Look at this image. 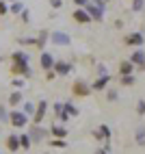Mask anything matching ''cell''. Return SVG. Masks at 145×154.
<instances>
[{"label": "cell", "instance_id": "37", "mask_svg": "<svg viewBox=\"0 0 145 154\" xmlns=\"http://www.w3.org/2000/svg\"><path fill=\"white\" fill-rule=\"evenodd\" d=\"M89 2H91V0H74V5H76L78 9H87Z\"/></svg>", "mask_w": 145, "mask_h": 154}, {"label": "cell", "instance_id": "13", "mask_svg": "<svg viewBox=\"0 0 145 154\" xmlns=\"http://www.w3.org/2000/svg\"><path fill=\"white\" fill-rule=\"evenodd\" d=\"M108 83H110V74L108 76H95V80L91 85V91H106Z\"/></svg>", "mask_w": 145, "mask_h": 154}, {"label": "cell", "instance_id": "3", "mask_svg": "<svg viewBox=\"0 0 145 154\" xmlns=\"http://www.w3.org/2000/svg\"><path fill=\"white\" fill-rule=\"evenodd\" d=\"M9 72H11V76H20V78H30V76H33L30 63H11Z\"/></svg>", "mask_w": 145, "mask_h": 154}, {"label": "cell", "instance_id": "26", "mask_svg": "<svg viewBox=\"0 0 145 154\" xmlns=\"http://www.w3.org/2000/svg\"><path fill=\"white\" fill-rule=\"evenodd\" d=\"M22 111L26 113L28 117H33V115H35V111H37V104H35V102H24V106H22Z\"/></svg>", "mask_w": 145, "mask_h": 154}, {"label": "cell", "instance_id": "32", "mask_svg": "<svg viewBox=\"0 0 145 154\" xmlns=\"http://www.w3.org/2000/svg\"><path fill=\"white\" fill-rule=\"evenodd\" d=\"M11 85H13L15 89H22V87L26 85V78H20V76H13V80H11Z\"/></svg>", "mask_w": 145, "mask_h": 154}, {"label": "cell", "instance_id": "43", "mask_svg": "<svg viewBox=\"0 0 145 154\" xmlns=\"http://www.w3.org/2000/svg\"><path fill=\"white\" fill-rule=\"evenodd\" d=\"M95 154H110V148H100L95 150Z\"/></svg>", "mask_w": 145, "mask_h": 154}, {"label": "cell", "instance_id": "12", "mask_svg": "<svg viewBox=\"0 0 145 154\" xmlns=\"http://www.w3.org/2000/svg\"><path fill=\"white\" fill-rule=\"evenodd\" d=\"M87 13L91 15V20H95V22H104V9H100L98 5H93V2H89L87 5Z\"/></svg>", "mask_w": 145, "mask_h": 154}, {"label": "cell", "instance_id": "6", "mask_svg": "<svg viewBox=\"0 0 145 154\" xmlns=\"http://www.w3.org/2000/svg\"><path fill=\"white\" fill-rule=\"evenodd\" d=\"M46 113H48V102H46V100H39V102H37V111H35V115L30 117V122H33L35 126H41Z\"/></svg>", "mask_w": 145, "mask_h": 154}, {"label": "cell", "instance_id": "45", "mask_svg": "<svg viewBox=\"0 0 145 154\" xmlns=\"http://www.w3.org/2000/svg\"><path fill=\"white\" fill-rule=\"evenodd\" d=\"M106 2H113V0H106Z\"/></svg>", "mask_w": 145, "mask_h": 154}, {"label": "cell", "instance_id": "7", "mask_svg": "<svg viewBox=\"0 0 145 154\" xmlns=\"http://www.w3.org/2000/svg\"><path fill=\"white\" fill-rule=\"evenodd\" d=\"M128 61H130L137 69H143V72H145V50H141V48H139V50H132Z\"/></svg>", "mask_w": 145, "mask_h": 154}, {"label": "cell", "instance_id": "28", "mask_svg": "<svg viewBox=\"0 0 145 154\" xmlns=\"http://www.w3.org/2000/svg\"><path fill=\"white\" fill-rule=\"evenodd\" d=\"M143 7H145V0H132V2H130V9H132L134 13L143 11Z\"/></svg>", "mask_w": 145, "mask_h": 154}, {"label": "cell", "instance_id": "19", "mask_svg": "<svg viewBox=\"0 0 145 154\" xmlns=\"http://www.w3.org/2000/svg\"><path fill=\"white\" fill-rule=\"evenodd\" d=\"M134 69H137V67H134V65L130 63V61L126 59V61H121V63H119V76H128V74H134Z\"/></svg>", "mask_w": 145, "mask_h": 154}, {"label": "cell", "instance_id": "29", "mask_svg": "<svg viewBox=\"0 0 145 154\" xmlns=\"http://www.w3.org/2000/svg\"><path fill=\"white\" fill-rule=\"evenodd\" d=\"M48 143H50L52 148H61V150H63V148H67V141H65V139H50Z\"/></svg>", "mask_w": 145, "mask_h": 154}, {"label": "cell", "instance_id": "34", "mask_svg": "<svg viewBox=\"0 0 145 154\" xmlns=\"http://www.w3.org/2000/svg\"><path fill=\"white\" fill-rule=\"evenodd\" d=\"M20 20H22L24 24H28V22H30V11H28V9H24V11L20 13Z\"/></svg>", "mask_w": 145, "mask_h": 154}, {"label": "cell", "instance_id": "4", "mask_svg": "<svg viewBox=\"0 0 145 154\" xmlns=\"http://www.w3.org/2000/svg\"><path fill=\"white\" fill-rule=\"evenodd\" d=\"M123 44H126V46H132V48H143L145 35H143V33H128V35H123Z\"/></svg>", "mask_w": 145, "mask_h": 154}, {"label": "cell", "instance_id": "10", "mask_svg": "<svg viewBox=\"0 0 145 154\" xmlns=\"http://www.w3.org/2000/svg\"><path fill=\"white\" fill-rule=\"evenodd\" d=\"M71 20H74L76 24H89V22H93L91 20V15L87 13V9H74V13H71Z\"/></svg>", "mask_w": 145, "mask_h": 154}, {"label": "cell", "instance_id": "33", "mask_svg": "<svg viewBox=\"0 0 145 154\" xmlns=\"http://www.w3.org/2000/svg\"><path fill=\"white\" fill-rule=\"evenodd\" d=\"M137 113L141 117L145 115V100H137Z\"/></svg>", "mask_w": 145, "mask_h": 154}, {"label": "cell", "instance_id": "21", "mask_svg": "<svg viewBox=\"0 0 145 154\" xmlns=\"http://www.w3.org/2000/svg\"><path fill=\"white\" fill-rule=\"evenodd\" d=\"M134 143L137 146H145V126H139L137 130H134Z\"/></svg>", "mask_w": 145, "mask_h": 154}, {"label": "cell", "instance_id": "9", "mask_svg": "<svg viewBox=\"0 0 145 154\" xmlns=\"http://www.w3.org/2000/svg\"><path fill=\"white\" fill-rule=\"evenodd\" d=\"M54 63H56V59H54L52 54H50V52H46V50L39 54V65H41V69H44V72L54 69Z\"/></svg>", "mask_w": 145, "mask_h": 154}, {"label": "cell", "instance_id": "11", "mask_svg": "<svg viewBox=\"0 0 145 154\" xmlns=\"http://www.w3.org/2000/svg\"><path fill=\"white\" fill-rule=\"evenodd\" d=\"M54 72H56V76H69L71 72H74V65H71L69 61H56Z\"/></svg>", "mask_w": 145, "mask_h": 154}, {"label": "cell", "instance_id": "8", "mask_svg": "<svg viewBox=\"0 0 145 154\" xmlns=\"http://www.w3.org/2000/svg\"><path fill=\"white\" fill-rule=\"evenodd\" d=\"M50 42L54 46H69L71 44V37L63 30H54V33H50Z\"/></svg>", "mask_w": 145, "mask_h": 154}, {"label": "cell", "instance_id": "22", "mask_svg": "<svg viewBox=\"0 0 145 154\" xmlns=\"http://www.w3.org/2000/svg\"><path fill=\"white\" fill-rule=\"evenodd\" d=\"M20 146H22V150H30V146H33V137H30V132L20 135Z\"/></svg>", "mask_w": 145, "mask_h": 154}, {"label": "cell", "instance_id": "1", "mask_svg": "<svg viewBox=\"0 0 145 154\" xmlns=\"http://www.w3.org/2000/svg\"><path fill=\"white\" fill-rule=\"evenodd\" d=\"M28 122H30V117L24 111H9V124L13 128H26Z\"/></svg>", "mask_w": 145, "mask_h": 154}, {"label": "cell", "instance_id": "42", "mask_svg": "<svg viewBox=\"0 0 145 154\" xmlns=\"http://www.w3.org/2000/svg\"><path fill=\"white\" fill-rule=\"evenodd\" d=\"M54 76H56V72H54V69H50V72H46V78H48V80H52Z\"/></svg>", "mask_w": 145, "mask_h": 154}, {"label": "cell", "instance_id": "2", "mask_svg": "<svg viewBox=\"0 0 145 154\" xmlns=\"http://www.w3.org/2000/svg\"><path fill=\"white\" fill-rule=\"evenodd\" d=\"M93 137H95V141H104L106 146L104 148H110V139H113V130L106 126V124H100L95 130H93Z\"/></svg>", "mask_w": 145, "mask_h": 154}, {"label": "cell", "instance_id": "16", "mask_svg": "<svg viewBox=\"0 0 145 154\" xmlns=\"http://www.w3.org/2000/svg\"><path fill=\"white\" fill-rule=\"evenodd\" d=\"M7 148H9V152H17V150H22V146H20V135H9L7 137Z\"/></svg>", "mask_w": 145, "mask_h": 154}, {"label": "cell", "instance_id": "14", "mask_svg": "<svg viewBox=\"0 0 145 154\" xmlns=\"http://www.w3.org/2000/svg\"><path fill=\"white\" fill-rule=\"evenodd\" d=\"M30 137H33V141H44L46 137H52L50 135V130H41V126H35L33 124V128H30Z\"/></svg>", "mask_w": 145, "mask_h": 154}, {"label": "cell", "instance_id": "36", "mask_svg": "<svg viewBox=\"0 0 145 154\" xmlns=\"http://www.w3.org/2000/svg\"><path fill=\"white\" fill-rule=\"evenodd\" d=\"M52 9H63V0H48Z\"/></svg>", "mask_w": 145, "mask_h": 154}, {"label": "cell", "instance_id": "41", "mask_svg": "<svg viewBox=\"0 0 145 154\" xmlns=\"http://www.w3.org/2000/svg\"><path fill=\"white\" fill-rule=\"evenodd\" d=\"M93 5H98L100 9H104L106 7V0H93Z\"/></svg>", "mask_w": 145, "mask_h": 154}, {"label": "cell", "instance_id": "15", "mask_svg": "<svg viewBox=\"0 0 145 154\" xmlns=\"http://www.w3.org/2000/svg\"><path fill=\"white\" fill-rule=\"evenodd\" d=\"M50 135L56 137V139H65V137H67V128L61 124V122H56V124L50 126Z\"/></svg>", "mask_w": 145, "mask_h": 154}, {"label": "cell", "instance_id": "23", "mask_svg": "<svg viewBox=\"0 0 145 154\" xmlns=\"http://www.w3.org/2000/svg\"><path fill=\"white\" fill-rule=\"evenodd\" d=\"M63 106H65V111L69 113L71 117H78V115H80V109L74 104V102H63Z\"/></svg>", "mask_w": 145, "mask_h": 154}, {"label": "cell", "instance_id": "35", "mask_svg": "<svg viewBox=\"0 0 145 154\" xmlns=\"http://www.w3.org/2000/svg\"><path fill=\"white\" fill-rule=\"evenodd\" d=\"M0 122H9V113H7L5 104H0Z\"/></svg>", "mask_w": 145, "mask_h": 154}, {"label": "cell", "instance_id": "31", "mask_svg": "<svg viewBox=\"0 0 145 154\" xmlns=\"http://www.w3.org/2000/svg\"><path fill=\"white\" fill-rule=\"evenodd\" d=\"M95 76H108V69H106L104 63H98L95 65Z\"/></svg>", "mask_w": 145, "mask_h": 154}, {"label": "cell", "instance_id": "46", "mask_svg": "<svg viewBox=\"0 0 145 154\" xmlns=\"http://www.w3.org/2000/svg\"><path fill=\"white\" fill-rule=\"evenodd\" d=\"M0 154H2V152H0Z\"/></svg>", "mask_w": 145, "mask_h": 154}, {"label": "cell", "instance_id": "38", "mask_svg": "<svg viewBox=\"0 0 145 154\" xmlns=\"http://www.w3.org/2000/svg\"><path fill=\"white\" fill-rule=\"evenodd\" d=\"M7 13H9V7L5 0H0V15H7Z\"/></svg>", "mask_w": 145, "mask_h": 154}, {"label": "cell", "instance_id": "18", "mask_svg": "<svg viewBox=\"0 0 145 154\" xmlns=\"http://www.w3.org/2000/svg\"><path fill=\"white\" fill-rule=\"evenodd\" d=\"M11 63H28V52H24V50H15V52H11Z\"/></svg>", "mask_w": 145, "mask_h": 154}, {"label": "cell", "instance_id": "20", "mask_svg": "<svg viewBox=\"0 0 145 154\" xmlns=\"http://www.w3.org/2000/svg\"><path fill=\"white\" fill-rule=\"evenodd\" d=\"M48 39H50V30H39V35H37V50H44L46 44H48Z\"/></svg>", "mask_w": 145, "mask_h": 154}, {"label": "cell", "instance_id": "39", "mask_svg": "<svg viewBox=\"0 0 145 154\" xmlns=\"http://www.w3.org/2000/svg\"><path fill=\"white\" fill-rule=\"evenodd\" d=\"M106 94H108V100H110V102H113V100H117V91H113V89H108Z\"/></svg>", "mask_w": 145, "mask_h": 154}, {"label": "cell", "instance_id": "25", "mask_svg": "<svg viewBox=\"0 0 145 154\" xmlns=\"http://www.w3.org/2000/svg\"><path fill=\"white\" fill-rule=\"evenodd\" d=\"M20 46H35L37 48V37H17Z\"/></svg>", "mask_w": 145, "mask_h": 154}, {"label": "cell", "instance_id": "17", "mask_svg": "<svg viewBox=\"0 0 145 154\" xmlns=\"http://www.w3.org/2000/svg\"><path fill=\"white\" fill-rule=\"evenodd\" d=\"M17 104H24V96H22V91L15 89L9 94V106H17Z\"/></svg>", "mask_w": 145, "mask_h": 154}, {"label": "cell", "instance_id": "30", "mask_svg": "<svg viewBox=\"0 0 145 154\" xmlns=\"http://www.w3.org/2000/svg\"><path fill=\"white\" fill-rule=\"evenodd\" d=\"M56 119L61 122V124H65V122H69V119H71V115H69V113L65 111V106H63V111H61L59 115H56Z\"/></svg>", "mask_w": 145, "mask_h": 154}, {"label": "cell", "instance_id": "40", "mask_svg": "<svg viewBox=\"0 0 145 154\" xmlns=\"http://www.w3.org/2000/svg\"><path fill=\"white\" fill-rule=\"evenodd\" d=\"M61 111H63V102H56V104H54V115H59Z\"/></svg>", "mask_w": 145, "mask_h": 154}, {"label": "cell", "instance_id": "27", "mask_svg": "<svg viewBox=\"0 0 145 154\" xmlns=\"http://www.w3.org/2000/svg\"><path fill=\"white\" fill-rule=\"evenodd\" d=\"M119 83L123 87H132L134 83H137V78H134V74H128V76H119Z\"/></svg>", "mask_w": 145, "mask_h": 154}, {"label": "cell", "instance_id": "24", "mask_svg": "<svg viewBox=\"0 0 145 154\" xmlns=\"http://www.w3.org/2000/svg\"><path fill=\"white\" fill-rule=\"evenodd\" d=\"M24 9H26V7H24L22 2H17V0H15V2H11V7H9V13H11V15H20Z\"/></svg>", "mask_w": 145, "mask_h": 154}, {"label": "cell", "instance_id": "44", "mask_svg": "<svg viewBox=\"0 0 145 154\" xmlns=\"http://www.w3.org/2000/svg\"><path fill=\"white\" fill-rule=\"evenodd\" d=\"M9 2H15V0H9Z\"/></svg>", "mask_w": 145, "mask_h": 154}, {"label": "cell", "instance_id": "5", "mask_svg": "<svg viewBox=\"0 0 145 154\" xmlns=\"http://www.w3.org/2000/svg\"><path fill=\"white\" fill-rule=\"evenodd\" d=\"M91 94V85H87L85 80H76L74 85H71V96L76 98H87Z\"/></svg>", "mask_w": 145, "mask_h": 154}]
</instances>
